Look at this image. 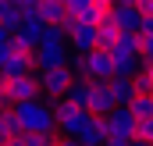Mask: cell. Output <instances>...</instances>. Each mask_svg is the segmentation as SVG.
I'll return each mask as SVG.
<instances>
[{"mask_svg": "<svg viewBox=\"0 0 153 146\" xmlns=\"http://www.w3.org/2000/svg\"><path fill=\"white\" fill-rule=\"evenodd\" d=\"M18 118H22V128L25 132H36V136H53L57 132V118H53V107L36 96V100H18L14 104Z\"/></svg>", "mask_w": 153, "mask_h": 146, "instance_id": "1", "label": "cell"}, {"mask_svg": "<svg viewBox=\"0 0 153 146\" xmlns=\"http://www.w3.org/2000/svg\"><path fill=\"white\" fill-rule=\"evenodd\" d=\"M53 118H57V136H68V139H78V132L85 128V121L93 118L89 107H78L68 96H57L53 104Z\"/></svg>", "mask_w": 153, "mask_h": 146, "instance_id": "2", "label": "cell"}, {"mask_svg": "<svg viewBox=\"0 0 153 146\" xmlns=\"http://www.w3.org/2000/svg\"><path fill=\"white\" fill-rule=\"evenodd\" d=\"M57 64H68V39H46L32 50V68L43 72V68H57Z\"/></svg>", "mask_w": 153, "mask_h": 146, "instance_id": "3", "label": "cell"}, {"mask_svg": "<svg viewBox=\"0 0 153 146\" xmlns=\"http://www.w3.org/2000/svg\"><path fill=\"white\" fill-rule=\"evenodd\" d=\"M82 72H85L89 82H111L114 78V57H111V50H103V46L89 50L82 57Z\"/></svg>", "mask_w": 153, "mask_h": 146, "instance_id": "4", "label": "cell"}, {"mask_svg": "<svg viewBox=\"0 0 153 146\" xmlns=\"http://www.w3.org/2000/svg\"><path fill=\"white\" fill-rule=\"evenodd\" d=\"M43 29H46V22H43V18H25V22H22V29H14V32H11V46H14V50H25V54H32L39 43H43Z\"/></svg>", "mask_w": 153, "mask_h": 146, "instance_id": "5", "label": "cell"}, {"mask_svg": "<svg viewBox=\"0 0 153 146\" xmlns=\"http://www.w3.org/2000/svg\"><path fill=\"white\" fill-rule=\"evenodd\" d=\"M71 68L68 64H57V68H43L39 72V89L46 93V96H64L68 93V86H71Z\"/></svg>", "mask_w": 153, "mask_h": 146, "instance_id": "6", "label": "cell"}, {"mask_svg": "<svg viewBox=\"0 0 153 146\" xmlns=\"http://www.w3.org/2000/svg\"><path fill=\"white\" fill-rule=\"evenodd\" d=\"M68 43H71L75 54L96 50V25H93V22H82V18H71V22H68Z\"/></svg>", "mask_w": 153, "mask_h": 146, "instance_id": "7", "label": "cell"}, {"mask_svg": "<svg viewBox=\"0 0 153 146\" xmlns=\"http://www.w3.org/2000/svg\"><path fill=\"white\" fill-rule=\"evenodd\" d=\"M107 136H111L107 114H93V118L85 121V128L78 132V143L82 146H107Z\"/></svg>", "mask_w": 153, "mask_h": 146, "instance_id": "8", "label": "cell"}, {"mask_svg": "<svg viewBox=\"0 0 153 146\" xmlns=\"http://www.w3.org/2000/svg\"><path fill=\"white\" fill-rule=\"evenodd\" d=\"M111 18L117 22L121 32H139V25H143V11L135 4H114L111 7Z\"/></svg>", "mask_w": 153, "mask_h": 146, "instance_id": "9", "label": "cell"}, {"mask_svg": "<svg viewBox=\"0 0 153 146\" xmlns=\"http://www.w3.org/2000/svg\"><path fill=\"white\" fill-rule=\"evenodd\" d=\"M107 125H111V132H121V136H135V125H139V118L128 110V104H117V107L107 114Z\"/></svg>", "mask_w": 153, "mask_h": 146, "instance_id": "10", "label": "cell"}, {"mask_svg": "<svg viewBox=\"0 0 153 146\" xmlns=\"http://www.w3.org/2000/svg\"><path fill=\"white\" fill-rule=\"evenodd\" d=\"M117 107L114 93H111V82H93V96H89V110L93 114H111Z\"/></svg>", "mask_w": 153, "mask_h": 146, "instance_id": "11", "label": "cell"}, {"mask_svg": "<svg viewBox=\"0 0 153 146\" xmlns=\"http://www.w3.org/2000/svg\"><path fill=\"white\" fill-rule=\"evenodd\" d=\"M25 72H36V68H32V54H25V50H11V57L4 61L0 75H7V78H18V75H25Z\"/></svg>", "mask_w": 153, "mask_h": 146, "instance_id": "12", "label": "cell"}, {"mask_svg": "<svg viewBox=\"0 0 153 146\" xmlns=\"http://www.w3.org/2000/svg\"><path fill=\"white\" fill-rule=\"evenodd\" d=\"M39 14H43L46 25H68V22L75 18L64 4H53V0H43V4H39Z\"/></svg>", "mask_w": 153, "mask_h": 146, "instance_id": "13", "label": "cell"}, {"mask_svg": "<svg viewBox=\"0 0 153 146\" xmlns=\"http://www.w3.org/2000/svg\"><path fill=\"white\" fill-rule=\"evenodd\" d=\"M64 96H68L71 104H78V107H89V96H93V82H89L85 75H75Z\"/></svg>", "mask_w": 153, "mask_h": 146, "instance_id": "14", "label": "cell"}, {"mask_svg": "<svg viewBox=\"0 0 153 146\" xmlns=\"http://www.w3.org/2000/svg\"><path fill=\"white\" fill-rule=\"evenodd\" d=\"M117 36H121V29H117V22L111 18V14L96 22V46H103V50H111V46L117 43Z\"/></svg>", "mask_w": 153, "mask_h": 146, "instance_id": "15", "label": "cell"}, {"mask_svg": "<svg viewBox=\"0 0 153 146\" xmlns=\"http://www.w3.org/2000/svg\"><path fill=\"white\" fill-rule=\"evenodd\" d=\"M111 54H132V57H143V36H139V32H121L117 43L111 46Z\"/></svg>", "mask_w": 153, "mask_h": 146, "instance_id": "16", "label": "cell"}, {"mask_svg": "<svg viewBox=\"0 0 153 146\" xmlns=\"http://www.w3.org/2000/svg\"><path fill=\"white\" fill-rule=\"evenodd\" d=\"M22 22H25V14H22V7L18 4H0V25L7 29V32H14V29H22Z\"/></svg>", "mask_w": 153, "mask_h": 146, "instance_id": "17", "label": "cell"}, {"mask_svg": "<svg viewBox=\"0 0 153 146\" xmlns=\"http://www.w3.org/2000/svg\"><path fill=\"white\" fill-rule=\"evenodd\" d=\"M111 93H114V100H117V104H128V100H132L139 89H135V82H132V78L114 75V78H111Z\"/></svg>", "mask_w": 153, "mask_h": 146, "instance_id": "18", "label": "cell"}, {"mask_svg": "<svg viewBox=\"0 0 153 146\" xmlns=\"http://www.w3.org/2000/svg\"><path fill=\"white\" fill-rule=\"evenodd\" d=\"M111 57H114V75H125V78H132L143 68V57H132V54H111Z\"/></svg>", "mask_w": 153, "mask_h": 146, "instance_id": "19", "label": "cell"}, {"mask_svg": "<svg viewBox=\"0 0 153 146\" xmlns=\"http://www.w3.org/2000/svg\"><path fill=\"white\" fill-rule=\"evenodd\" d=\"M0 132H4V136H22V132H25V128H22V118H18L14 107H4V110H0Z\"/></svg>", "mask_w": 153, "mask_h": 146, "instance_id": "20", "label": "cell"}, {"mask_svg": "<svg viewBox=\"0 0 153 146\" xmlns=\"http://www.w3.org/2000/svg\"><path fill=\"white\" fill-rule=\"evenodd\" d=\"M111 7H114V0H93V4H89V7H85V11H82L78 18H82V22H93V25H96L100 18H107V14H111Z\"/></svg>", "mask_w": 153, "mask_h": 146, "instance_id": "21", "label": "cell"}, {"mask_svg": "<svg viewBox=\"0 0 153 146\" xmlns=\"http://www.w3.org/2000/svg\"><path fill=\"white\" fill-rule=\"evenodd\" d=\"M128 110H132L135 118H150L153 114V93H135V96L128 100Z\"/></svg>", "mask_w": 153, "mask_h": 146, "instance_id": "22", "label": "cell"}, {"mask_svg": "<svg viewBox=\"0 0 153 146\" xmlns=\"http://www.w3.org/2000/svg\"><path fill=\"white\" fill-rule=\"evenodd\" d=\"M135 139L143 146H153V114L150 118H139V125H135Z\"/></svg>", "mask_w": 153, "mask_h": 146, "instance_id": "23", "label": "cell"}, {"mask_svg": "<svg viewBox=\"0 0 153 146\" xmlns=\"http://www.w3.org/2000/svg\"><path fill=\"white\" fill-rule=\"evenodd\" d=\"M135 143H139L135 136H121V132H111L107 136V146H135Z\"/></svg>", "mask_w": 153, "mask_h": 146, "instance_id": "24", "label": "cell"}, {"mask_svg": "<svg viewBox=\"0 0 153 146\" xmlns=\"http://www.w3.org/2000/svg\"><path fill=\"white\" fill-rule=\"evenodd\" d=\"M89 4H93V0H64V7H68V11H71V14H82V11H85V7H89Z\"/></svg>", "mask_w": 153, "mask_h": 146, "instance_id": "25", "label": "cell"}, {"mask_svg": "<svg viewBox=\"0 0 153 146\" xmlns=\"http://www.w3.org/2000/svg\"><path fill=\"white\" fill-rule=\"evenodd\" d=\"M143 61H153V36H143Z\"/></svg>", "mask_w": 153, "mask_h": 146, "instance_id": "26", "label": "cell"}, {"mask_svg": "<svg viewBox=\"0 0 153 146\" xmlns=\"http://www.w3.org/2000/svg\"><path fill=\"white\" fill-rule=\"evenodd\" d=\"M11 50H14V46H11V39H7V43H0V68H4V61L11 57Z\"/></svg>", "mask_w": 153, "mask_h": 146, "instance_id": "27", "label": "cell"}, {"mask_svg": "<svg viewBox=\"0 0 153 146\" xmlns=\"http://www.w3.org/2000/svg\"><path fill=\"white\" fill-rule=\"evenodd\" d=\"M4 107H14V96H11V93H4V89H0V110Z\"/></svg>", "mask_w": 153, "mask_h": 146, "instance_id": "28", "label": "cell"}, {"mask_svg": "<svg viewBox=\"0 0 153 146\" xmlns=\"http://www.w3.org/2000/svg\"><path fill=\"white\" fill-rule=\"evenodd\" d=\"M135 7H139L143 14H153V0H135Z\"/></svg>", "mask_w": 153, "mask_h": 146, "instance_id": "29", "label": "cell"}, {"mask_svg": "<svg viewBox=\"0 0 153 146\" xmlns=\"http://www.w3.org/2000/svg\"><path fill=\"white\" fill-rule=\"evenodd\" d=\"M143 72H146V78H150V89H153V61H143Z\"/></svg>", "mask_w": 153, "mask_h": 146, "instance_id": "30", "label": "cell"}, {"mask_svg": "<svg viewBox=\"0 0 153 146\" xmlns=\"http://www.w3.org/2000/svg\"><path fill=\"white\" fill-rule=\"evenodd\" d=\"M7 4H18V7H36L32 0H7Z\"/></svg>", "mask_w": 153, "mask_h": 146, "instance_id": "31", "label": "cell"}, {"mask_svg": "<svg viewBox=\"0 0 153 146\" xmlns=\"http://www.w3.org/2000/svg\"><path fill=\"white\" fill-rule=\"evenodd\" d=\"M7 39H11V32H7V29L0 25V43H7Z\"/></svg>", "mask_w": 153, "mask_h": 146, "instance_id": "32", "label": "cell"}, {"mask_svg": "<svg viewBox=\"0 0 153 146\" xmlns=\"http://www.w3.org/2000/svg\"><path fill=\"white\" fill-rule=\"evenodd\" d=\"M114 4H135V0H114Z\"/></svg>", "mask_w": 153, "mask_h": 146, "instance_id": "33", "label": "cell"}, {"mask_svg": "<svg viewBox=\"0 0 153 146\" xmlns=\"http://www.w3.org/2000/svg\"><path fill=\"white\" fill-rule=\"evenodd\" d=\"M4 139H7V136H4V132H0V143H4Z\"/></svg>", "mask_w": 153, "mask_h": 146, "instance_id": "34", "label": "cell"}, {"mask_svg": "<svg viewBox=\"0 0 153 146\" xmlns=\"http://www.w3.org/2000/svg\"><path fill=\"white\" fill-rule=\"evenodd\" d=\"M135 146H143V143H135Z\"/></svg>", "mask_w": 153, "mask_h": 146, "instance_id": "35", "label": "cell"}, {"mask_svg": "<svg viewBox=\"0 0 153 146\" xmlns=\"http://www.w3.org/2000/svg\"><path fill=\"white\" fill-rule=\"evenodd\" d=\"M0 4H4V0H0Z\"/></svg>", "mask_w": 153, "mask_h": 146, "instance_id": "36", "label": "cell"}, {"mask_svg": "<svg viewBox=\"0 0 153 146\" xmlns=\"http://www.w3.org/2000/svg\"><path fill=\"white\" fill-rule=\"evenodd\" d=\"M0 146H4V143H0Z\"/></svg>", "mask_w": 153, "mask_h": 146, "instance_id": "37", "label": "cell"}]
</instances>
